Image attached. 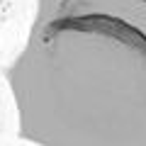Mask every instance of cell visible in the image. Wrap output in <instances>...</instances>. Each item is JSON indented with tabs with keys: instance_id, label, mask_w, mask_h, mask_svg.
I'll return each mask as SVG.
<instances>
[{
	"instance_id": "1",
	"label": "cell",
	"mask_w": 146,
	"mask_h": 146,
	"mask_svg": "<svg viewBox=\"0 0 146 146\" xmlns=\"http://www.w3.org/2000/svg\"><path fill=\"white\" fill-rule=\"evenodd\" d=\"M32 146H146V3L34 0L3 71Z\"/></svg>"
},
{
	"instance_id": "2",
	"label": "cell",
	"mask_w": 146,
	"mask_h": 146,
	"mask_svg": "<svg viewBox=\"0 0 146 146\" xmlns=\"http://www.w3.org/2000/svg\"><path fill=\"white\" fill-rule=\"evenodd\" d=\"M144 3H146V0H144Z\"/></svg>"
}]
</instances>
